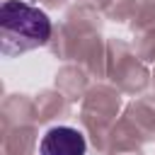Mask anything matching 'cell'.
I'll return each mask as SVG.
<instances>
[{"instance_id":"6da1fadb","label":"cell","mask_w":155,"mask_h":155,"mask_svg":"<svg viewBox=\"0 0 155 155\" xmlns=\"http://www.w3.org/2000/svg\"><path fill=\"white\" fill-rule=\"evenodd\" d=\"M51 36V19L44 10L22 2L7 0L0 7V48L2 56H19L36 46H44Z\"/></svg>"},{"instance_id":"7a4b0ae2","label":"cell","mask_w":155,"mask_h":155,"mask_svg":"<svg viewBox=\"0 0 155 155\" xmlns=\"http://www.w3.org/2000/svg\"><path fill=\"white\" fill-rule=\"evenodd\" d=\"M85 136L73 126H53L39 143V155H85Z\"/></svg>"}]
</instances>
